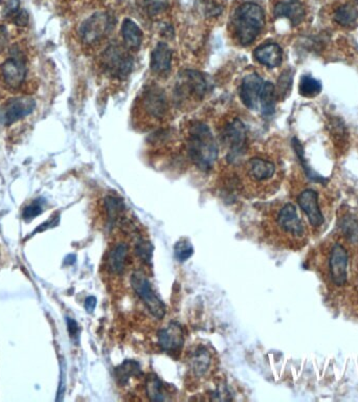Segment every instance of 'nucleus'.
Segmentation results:
<instances>
[{
  "label": "nucleus",
  "mask_w": 358,
  "mask_h": 402,
  "mask_svg": "<svg viewBox=\"0 0 358 402\" xmlns=\"http://www.w3.org/2000/svg\"><path fill=\"white\" fill-rule=\"evenodd\" d=\"M95 305H97V300L95 298L90 297L86 299L85 301V308L88 312H92L93 309H95Z\"/></svg>",
  "instance_id": "nucleus-37"
},
{
  "label": "nucleus",
  "mask_w": 358,
  "mask_h": 402,
  "mask_svg": "<svg viewBox=\"0 0 358 402\" xmlns=\"http://www.w3.org/2000/svg\"><path fill=\"white\" fill-rule=\"evenodd\" d=\"M144 2L148 14L151 17L162 14L169 8L168 0H144Z\"/></svg>",
  "instance_id": "nucleus-29"
},
{
  "label": "nucleus",
  "mask_w": 358,
  "mask_h": 402,
  "mask_svg": "<svg viewBox=\"0 0 358 402\" xmlns=\"http://www.w3.org/2000/svg\"><path fill=\"white\" fill-rule=\"evenodd\" d=\"M102 67L110 77L124 80L133 69V58L128 48L120 46H110L102 55Z\"/></svg>",
  "instance_id": "nucleus-7"
},
{
  "label": "nucleus",
  "mask_w": 358,
  "mask_h": 402,
  "mask_svg": "<svg viewBox=\"0 0 358 402\" xmlns=\"http://www.w3.org/2000/svg\"><path fill=\"white\" fill-rule=\"evenodd\" d=\"M10 20L18 27H27V23H29V14H27V11L20 8L18 12L15 13L11 17Z\"/></svg>",
  "instance_id": "nucleus-32"
},
{
  "label": "nucleus",
  "mask_w": 358,
  "mask_h": 402,
  "mask_svg": "<svg viewBox=\"0 0 358 402\" xmlns=\"http://www.w3.org/2000/svg\"><path fill=\"white\" fill-rule=\"evenodd\" d=\"M158 344L164 352L175 357L181 352L184 345V335L181 326L171 323L158 333Z\"/></svg>",
  "instance_id": "nucleus-16"
},
{
  "label": "nucleus",
  "mask_w": 358,
  "mask_h": 402,
  "mask_svg": "<svg viewBox=\"0 0 358 402\" xmlns=\"http://www.w3.org/2000/svg\"><path fill=\"white\" fill-rule=\"evenodd\" d=\"M254 57L260 64L269 69H275L282 64L283 61V50L281 46L275 42H268L258 46L254 52Z\"/></svg>",
  "instance_id": "nucleus-21"
},
{
  "label": "nucleus",
  "mask_w": 358,
  "mask_h": 402,
  "mask_svg": "<svg viewBox=\"0 0 358 402\" xmlns=\"http://www.w3.org/2000/svg\"><path fill=\"white\" fill-rule=\"evenodd\" d=\"M222 143L228 150V162H234L245 153L247 147V128L238 118L230 120L221 131Z\"/></svg>",
  "instance_id": "nucleus-10"
},
{
  "label": "nucleus",
  "mask_w": 358,
  "mask_h": 402,
  "mask_svg": "<svg viewBox=\"0 0 358 402\" xmlns=\"http://www.w3.org/2000/svg\"><path fill=\"white\" fill-rule=\"evenodd\" d=\"M275 18L289 19L294 27L300 25L305 18L306 11L300 0H282L277 2L273 8Z\"/></svg>",
  "instance_id": "nucleus-19"
},
{
  "label": "nucleus",
  "mask_w": 358,
  "mask_h": 402,
  "mask_svg": "<svg viewBox=\"0 0 358 402\" xmlns=\"http://www.w3.org/2000/svg\"><path fill=\"white\" fill-rule=\"evenodd\" d=\"M193 247L188 240H180L175 245V255L179 261H186L193 255Z\"/></svg>",
  "instance_id": "nucleus-30"
},
{
  "label": "nucleus",
  "mask_w": 358,
  "mask_h": 402,
  "mask_svg": "<svg viewBox=\"0 0 358 402\" xmlns=\"http://www.w3.org/2000/svg\"><path fill=\"white\" fill-rule=\"evenodd\" d=\"M44 205H46V200L43 198H38V200H34L31 205H27L23 209V219L25 221H31L34 218L41 215L43 213Z\"/></svg>",
  "instance_id": "nucleus-28"
},
{
  "label": "nucleus",
  "mask_w": 358,
  "mask_h": 402,
  "mask_svg": "<svg viewBox=\"0 0 358 402\" xmlns=\"http://www.w3.org/2000/svg\"><path fill=\"white\" fill-rule=\"evenodd\" d=\"M347 268H348V251L340 243H334L330 251L328 270L330 279L336 286L342 287L346 283Z\"/></svg>",
  "instance_id": "nucleus-15"
},
{
  "label": "nucleus",
  "mask_w": 358,
  "mask_h": 402,
  "mask_svg": "<svg viewBox=\"0 0 358 402\" xmlns=\"http://www.w3.org/2000/svg\"><path fill=\"white\" fill-rule=\"evenodd\" d=\"M357 1L358 2V0H357Z\"/></svg>",
  "instance_id": "nucleus-38"
},
{
  "label": "nucleus",
  "mask_w": 358,
  "mask_h": 402,
  "mask_svg": "<svg viewBox=\"0 0 358 402\" xmlns=\"http://www.w3.org/2000/svg\"><path fill=\"white\" fill-rule=\"evenodd\" d=\"M8 41V29L4 25H0V53L6 48Z\"/></svg>",
  "instance_id": "nucleus-35"
},
{
  "label": "nucleus",
  "mask_w": 358,
  "mask_h": 402,
  "mask_svg": "<svg viewBox=\"0 0 358 402\" xmlns=\"http://www.w3.org/2000/svg\"><path fill=\"white\" fill-rule=\"evenodd\" d=\"M59 222V216L55 215L53 216L52 218H50V220H48V221L44 222V223L40 224L39 228H37V230H35V232H34V234H36V233H39V232H43V230H48V228H54V226H56L57 224H58Z\"/></svg>",
  "instance_id": "nucleus-34"
},
{
  "label": "nucleus",
  "mask_w": 358,
  "mask_h": 402,
  "mask_svg": "<svg viewBox=\"0 0 358 402\" xmlns=\"http://www.w3.org/2000/svg\"><path fill=\"white\" fill-rule=\"evenodd\" d=\"M275 101H277V92L275 85L271 82H264L259 102L262 114L271 116L275 113Z\"/></svg>",
  "instance_id": "nucleus-24"
},
{
  "label": "nucleus",
  "mask_w": 358,
  "mask_h": 402,
  "mask_svg": "<svg viewBox=\"0 0 358 402\" xmlns=\"http://www.w3.org/2000/svg\"><path fill=\"white\" fill-rule=\"evenodd\" d=\"M0 1H1V0H0Z\"/></svg>",
  "instance_id": "nucleus-39"
},
{
  "label": "nucleus",
  "mask_w": 358,
  "mask_h": 402,
  "mask_svg": "<svg viewBox=\"0 0 358 402\" xmlns=\"http://www.w3.org/2000/svg\"><path fill=\"white\" fill-rule=\"evenodd\" d=\"M266 25L263 8L255 2L241 4L233 17L232 27L235 39L240 46H249L257 39Z\"/></svg>",
  "instance_id": "nucleus-5"
},
{
  "label": "nucleus",
  "mask_w": 358,
  "mask_h": 402,
  "mask_svg": "<svg viewBox=\"0 0 358 402\" xmlns=\"http://www.w3.org/2000/svg\"><path fill=\"white\" fill-rule=\"evenodd\" d=\"M67 321L69 334H71V338H75V336H77L78 331H79L77 321H76L75 319H71V317H67Z\"/></svg>",
  "instance_id": "nucleus-36"
},
{
  "label": "nucleus",
  "mask_w": 358,
  "mask_h": 402,
  "mask_svg": "<svg viewBox=\"0 0 358 402\" xmlns=\"http://www.w3.org/2000/svg\"><path fill=\"white\" fill-rule=\"evenodd\" d=\"M264 80L257 74H249L243 78L240 88V98L249 109L257 110Z\"/></svg>",
  "instance_id": "nucleus-17"
},
{
  "label": "nucleus",
  "mask_w": 358,
  "mask_h": 402,
  "mask_svg": "<svg viewBox=\"0 0 358 402\" xmlns=\"http://www.w3.org/2000/svg\"><path fill=\"white\" fill-rule=\"evenodd\" d=\"M144 390L147 398L151 401H166L172 399L167 387L154 374H150L144 378Z\"/></svg>",
  "instance_id": "nucleus-22"
},
{
  "label": "nucleus",
  "mask_w": 358,
  "mask_h": 402,
  "mask_svg": "<svg viewBox=\"0 0 358 402\" xmlns=\"http://www.w3.org/2000/svg\"><path fill=\"white\" fill-rule=\"evenodd\" d=\"M172 64V50L165 42H158L151 54L150 67L152 73L158 76L168 75Z\"/></svg>",
  "instance_id": "nucleus-20"
},
{
  "label": "nucleus",
  "mask_w": 358,
  "mask_h": 402,
  "mask_svg": "<svg viewBox=\"0 0 358 402\" xmlns=\"http://www.w3.org/2000/svg\"><path fill=\"white\" fill-rule=\"evenodd\" d=\"M113 18L107 12H97L86 19L80 27V37L86 46L99 43L114 27Z\"/></svg>",
  "instance_id": "nucleus-9"
},
{
  "label": "nucleus",
  "mask_w": 358,
  "mask_h": 402,
  "mask_svg": "<svg viewBox=\"0 0 358 402\" xmlns=\"http://www.w3.org/2000/svg\"><path fill=\"white\" fill-rule=\"evenodd\" d=\"M186 378L195 388L209 382L217 371L218 359L214 349L205 342H195L184 353Z\"/></svg>",
  "instance_id": "nucleus-4"
},
{
  "label": "nucleus",
  "mask_w": 358,
  "mask_h": 402,
  "mask_svg": "<svg viewBox=\"0 0 358 402\" xmlns=\"http://www.w3.org/2000/svg\"><path fill=\"white\" fill-rule=\"evenodd\" d=\"M298 203L308 217L311 226L319 228L324 223L325 219L319 209V195L317 192L310 189L305 190L298 195Z\"/></svg>",
  "instance_id": "nucleus-18"
},
{
  "label": "nucleus",
  "mask_w": 358,
  "mask_h": 402,
  "mask_svg": "<svg viewBox=\"0 0 358 402\" xmlns=\"http://www.w3.org/2000/svg\"><path fill=\"white\" fill-rule=\"evenodd\" d=\"M130 284L135 295L145 305L150 313L156 319H162L166 314V306L156 296L144 270H135L131 274Z\"/></svg>",
  "instance_id": "nucleus-8"
},
{
  "label": "nucleus",
  "mask_w": 358,
  "mask_h": 402,
  "mask_svg": "<svg viewBox=\"0 0 358 402\" xmlns=\"http://www.w3.org/2000/svg\"><path fill=\"white\" fill-rule=\"evenodd\" d=\"M167 100L164 92L156 86L146 88L139 101V109L148 120L158 122L167 111Z\"/></svg>",
  "instance_id": "nucleus-11"
},
{
  "label": "nucleus",
  "mask_w": 358,
  "mask_h": 402,
  "mask_svg": "<svg viewBox=\"0 0 358 402\" xmlns=\"http://www.w3.org/2000/svg\"><path fill=\"white\" fill-rule=\"evenodd\" d=\"M207 82L205 77L198 71H184L180 74L177 84V95L179 100L186 101L188 99L201 100L207 92Z\"/></svg>",
  "instance_id": "nucleus-12"
},
{
  "label": "nucleus",
  "mask_w": 358,
  "mask_h": 402,
  "mask_svg": "<svg viewBox=\"0 0 358 402\" xmlns=\"http://www.w3.org/2000/svg\"><path fill=\"white\" fill-rule=\"evenodd\" d=\"M357 19L358 11L351 4H344L334 13V21L342 27H352Z\"/></svg>",
  "instance_id": "nucleus-25"
},
{
  "label": "nucleus",
  "mask_w": 358,
  "mask_h": 402,
  "mask_svg": "<svg viewBox=\"0 0 358 402\" xmlns=\"http://www.w3.org/2000/svg\"><path fill=\"white\" fill-rule=\"evenodd\" d=\"M262 230L266 240L277 247L294 249L306 242V226L292 203H285L266 216Z\"/></svg>",
  "instance_id": "nucleus-1"
},
{
  "label": "nucleus",
  "mask_w": 358,
  "mask_h": 402,
  "mask_svg": "<svg viewBox=\"0 0 358 402\" xmlns=\"http://www.w3.org/2000/svg\"><path fill=\"white\" fill-rule=\"evenodd\" d=\"M277 168L273 162L262 158H253L242 167V185L247 191L255 189L256 193L263 185L275 177Z\"/></svg>",
  "instance_id": "nucleus-6"
},
{
  "label": "nucleus",
  "mask_w": 358,
  "mask_h": 402,
  "mask_svg": "<svg viewBox=\"0 0 358 402\" xmlns=\"http://www.w3.org/2000/svg\"><path fill=\"white\" fill-rule=\"evenodd\" d=\"M292 77L291 74L289 71H284L282 74L281 78L279 79V92H277L279 95L280 98H285L284 95L288 94L290 88H291Z\"/></svg>",
  "instance_id": "nucleus-31"
},
{
  "label": "nucleus",
  "mask_w": 358,
  "mask_h": 402,
  "mask_svg": "<svg viewBox=\"0 0 358 402\" xmlns=\"http://www.w3.org/2000/svg\"><path fill=\"white\" fill-rule=\"evenodd\" d=\"M188 153L195 166L203 172L213 169L218 160V146L211 129L201 122L191 125L188 131Z\"/></svg>",
  "instance_id": "nucleus-3"
},
{
  "label": "nucleus",
  "mask_w": 358,
  "mask_h": 402,
  "mask_svg": "<svg viewBox=\"0 0 358 402\" xmlns=\"http://www.w3.org/2000/svg\"><path fill=\"white\" fill-rule=\"evenodd\" d=\"M122 37L128 50H137L143 42L144 35L135 21L126 18L122 23Z\"/></svg>",
  "instance_id": "nucleus-23"
},
{
  "label": "nucleus",
  "mask_w": 358,
  "mask_h": 402,
  "mask_svg": "<svg viewBox=\"0 0 358 402\" xmlns=\"http://www.w3.org/2000/svg\"><path fill=\"white\" fill-rule=\"evenodd\" d=\"M13 50L12 57L1 65V74L4 83L8 88L17 90L25 82L27 69L23 55L19 50Z\"/></svg>",
  "instance_id": "nucleus-14"
},
{
  "label": "nucleus",
  "mask_w": 358,
  "mask_h": 402,
  "mask_svg": "<svg viewBox=\"0 0 358 402\" xmlns=\"http://www.w3.org/2000/svg\"><path fill=\"white\" fill-rule=\"evenodd\" d=\"M131 224L130 221H127L116 228L104 257V275L111 287L122 284L123 278L135 262L132 238L129 237Z\"/></svg>",
  "instance_id": "nucleus-2"
},
{
  "label": "nucleus",
  "mask_w": 358,
  "mask_h": 402,
  "mask_svg": "<svg viewBox=\"0 0 358 402\" xmlns=\"http://www.w3.org/2000/svg\"><path fill=\"white\" fill-rule=\"evenodd\" d=\"M322 86L321 81L315 79L312 76L305 75L301 78L300 86H298V92L301 96L305 98H315L321 94Z\"/></svg>",
  "instance_id": "nucleus-27"
},
{
  "label": "nucleus",
  "mask_w": 358,
  "mask_h": 402,
  "mask_svg": "<svg viewBox=\"0 0 358 402\" xmlns=\"http://www.w3.org/2000/svg\"><path fill=\"white\" fill-rule=\"evenodd\" d=\"M35 107V100L29 97H18L8 100L0 107V124L10 126L29 116Z\"/></svg>",
  "instance_id": "nucleus-13"
},
{
  "label": "nucleus",
  "mask_w": 358,
  "mask_h": 402,
  "mask_svg": "<svg viewBox=\"0 0 358 402\" xmlns=\"http://www.w3.org/2000/svg\"><path fill=\"white\" fill-rule=\"evenodd\" d=\"M116 380L121 386H126L132 378L139 377L142 375L139 365L135 361H127L116 370Z\"/></svg>",
  "instance_id": "nucleus-26"
},
{
  "label": "nucleus",
  "mask_w": 358,
  "mask_h": 402,
  "mask_svg": "<svg viewBox=\"0 0 358 402\" xmlns=\"http://www.w3.org/2000/svg\"><path fill=\"white\" fill-rule=\"evenodd\" d=\"M19 10H20V2H19V0H8L4 11V17L10 19Z\"/></svg>",
  "instance_id": "nucleus-33"
}]
</instances>
